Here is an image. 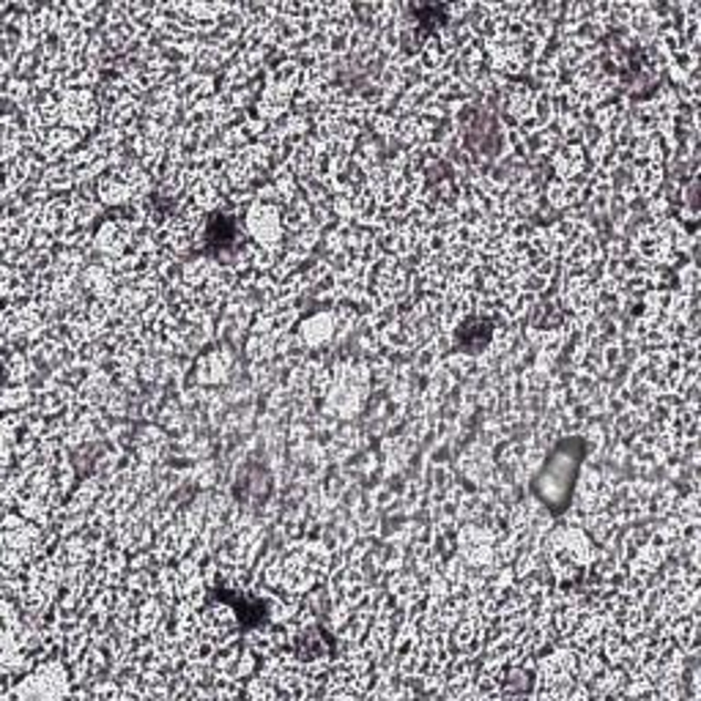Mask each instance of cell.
<instances>
[{"mask_svg": "<svg viewBox=\"0 0 701 701\" xmlns=\"http://www.w3.org/2000/svg\"><path fill=\"white\" fill-rule=\"evenodd\" d=\"M584 461V439H565L551 452L543 472L535 477L537 499L546 504L554 515H561L570 504L573 485H576L578 468Z\"/></svg>", "mask_w": 701, "mask_h": 701, "instance_id": "6da1fadb", "label": "cell"}, {"mask_svg": "<svg viewBox=\"0 0 701 701\" xmlns=\"http://www.w3.org/2000/svg\"><path fill=\"white\" fill-rule=\"evenodd\" d=\"M491 340V323L483 318H472V323H463L461 332H457V343L463 346L468 353H477L488 346Z\"/></svg>", "mask_w": 701, "mask_h": 701, "instance_id": "7a4b0ae2", "label": "cell"}]
</instances>
